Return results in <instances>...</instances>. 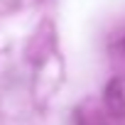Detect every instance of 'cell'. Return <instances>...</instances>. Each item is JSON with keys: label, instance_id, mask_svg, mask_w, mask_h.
Instances as JSON below:
<instances>
[{"label": "cell", "instance_id": "obj_1", "mask_svg": "<svg viewBox=\"0 0 125 125\" xmlns=\"http://www.w3.org/2000/svg\"><path fill=\"white\" fill-rule=\"evenodd\" d=\"M103 103H105L108 115H113V118H125V88H123V81H120V79H110V81L105 83Z\"/></svg>", "mask_w": 125, "mask_h": 125}, {"label": "cell", "instance_id": "obj_2", "mask_svg": "<svg viewBox=\"0 0 125 125\" xmlns=\"http://www.w3.org/2000/svg\"><path fill=\"white\" fill-rule=\"evenodd\" d=\"M123 49H125V44H123Z\"/></svg>", "mask_w": 125, "mask_h": 125}]
</instances>
